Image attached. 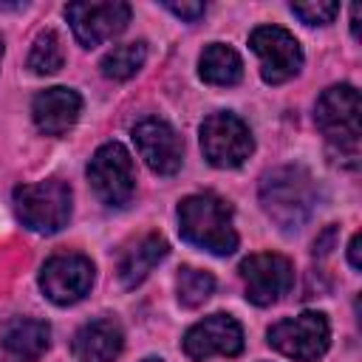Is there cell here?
<instances>
[{"mask_svg":"<svg viewBox=\"0 0 362 362\" xmlns=\"http://www.w3.org/2000/svg\"><path fill=\"white\" fill-rule=\"evenodd\" d=\"M263 212L286 232H297L317 206V184L305 167H274L260 178Z\"/></svg>","mask_w":362,"mask_h":362,"instance_id":"obj_1","label":"cell"},{"mask_svg":"<svg viewBox=\"0 0 362 362\" xmlns=\"http://www.w3.org/2000/svg\"><path fill=\"white\" fill-rule=\"evenodd\" d=\"M314 122L325 136L334 164L359 167V90L354 85L328 88L314 107Z\"/></svg>","mask_w":362,"mask_h":362,"instance_id":"obj_2","label":"cell"},{"mask_svg":"<svg viewBox=\"0 0 362 362\" xmlns=\"http://www.w3.org/2000/svg\"><path fill=\"white\" fill-rule=\"evenodd\" d=\"M178 229L187 243L212 255H232L238 249L232 206L212 192H198L178 204Z\"/></svg>","mask_w":362,"mask_h":362,"instance_id":"obj_3","label":"cell"},{"mask_svg":"<svg viewBox=\"0 0 362 362\" xmlns=\"http://www.w3.org/2000/svg\"><path fill=\"white\" fill-rule=\"evenodd\" d=\"M14 212L28 229L54 235L71 218V187L59 178L23 184L14 189Z\"/></svg>","mask_w":362,"mask_h":362,"instance_id":"obj_4","label":"cell"},{"mask_svg":"<svg viewBox=\"0 0 362 362\" xmlns=\"http://www.w3.org/2000/svg\"><path fill=\"white\" fill-rule=\"evenodd\" d=\"M331 342V325L320 311H303L269 328V345L294 362H317Z\"/></svg>","mask_w":362,"mask_h":362,"instance_id":"obj_5","label":"cell"},{"mask_svg":"<svg viewBox=\"0 0 362 362\" xmlns=\"http://www.w3.org/2000/svg\"><path fill=\"white\" fill-rule=\"evenodd\" d=\"M88 181L102 204L107 206L130 204L136 192V173H133L130 153L116 141L102 144L88 164Z\"/></svg>","mask_w":362,"mask_h":362,"instance_id":"obj_6","label":"cell"},{"mask_svg":"<svg viewBox=\"0 0 362 362\" xmlns=\"http://www.w3.org/2000/svg\"><path fill=\"white\" fill-rule=\"evenodd\" d=\"M201 150L212 167H240L255 150L252 133L235 113H212L201 124Z\"/></svg>","mask_w":362,"mask_h":362,"instance_id":"obj_7","label":"cell"},{"mask_svg":"<svg viewBox=\"0 0 362 362\" xmlns=\"http://www.w3.org/2000/svg\"><path fill=\"white\" fill-rule=\"evenodd\" d=\"M249 45L260 57V76L269 85L288 82L303 68V48H300V42L294 40V34H288L280 25H260V28H255L252 37H249Z\"/></svg>","mask_w":362,"mask_h":362,"instance_id":"obj_8","label":"cell"},{"mask_svg":"<svg viewBox=\"0 0 362 362\" xmlns=\"http://www.w3.org/2000/svg\"><path fill=\"white\" fill-rule=\"evenodd\" d=\"M65 17H68L71 31L79 40V45L96 48V45H102V42H107L116 34L124 31V25L130 23V6L122 3V0H113V3H68Z\"/></svg>","mask_w":362,"mask_h":362,"instance_id":"obj_9","label":"cell"},{"mask_svg":"<svg viewBox=\"0 0 362 362\" xmlns=\"http://www.w3.org/2000/svg\"><path fill=\"white\" fill-rule=\"evenodd\" d=\"M240 277L246 286V300L255 305H272L294 286V269L283 255H252L240 263Z\"/></svg>","mask_w":362,"mask_h":362,"instance_id":"obj_10","label":"cell"},{"mask_svg":"<svg viewBox=\"0 0 362 362\" xmlns=\"http://www.w3.org/2000/svg\"><path fill=\"white\" fill-rule=\"evenodd\" d=\"M93 286V263L82 255H54L40 272V288L57 305L82 300Z\"/></svg>","mask_w":362,"mask_h":362,"instance_id":"obj_11","label":"cell"},{"mask_svg":"<svg viewBox=\"0 0 362 362\" xmlns=\"http://www.w3.org/2000/svg\"><path fill=\"white\" fill-rule=\"evenodd\" d=\"M243 351V328L229 314H212L184 334V354L195 362L209 356H238Z\"/></svg>","mask_w":362,"mask_h":362,"instance_id":"obj_12","label":"cell"},{"mask_svg":"<svg viewBox=\"0 0 362 362\" xmlns=\"http://www.w3.org/2000/svg\"><path fill=\"white\" fill-rule=\"evenodd\" d=\"M133 141L139 147V156L144 164L158 173V175H173L178 173L184 161V144L181 136L161 119H141L133 127Z\"/></svg>","mask_w":362,"mask_h":362,"instance_id":"obj_13","label":"cell"},{"mask_svg":"<svg viewBox=\"0 0 362 362\" xmlns=\"http://www.w3.org/2000/svg\"><path fill=\"white\" fill-rule=\"evenodd\" d=\"M82 113V99L71 88H48L40 90L31 102V116L34 124L45 136H65Z\"/></svg>","mask_w":362,"mask_h":362,"instance_id":"obj_14","label":"cell"},{"mask_svg":"<svg viewBox=\"0 0 362 362\" xmlns=\"http://www.w3.org/2000/svg\"><path fill=\"white\" fill-rule=\"evenodd\" d=\"M124 337L113 320H93L85 322L71 342L76 362H113L122 354Z\"/></svg>","mask_w":362,"mask_h":362,"instance_id":"obj_15","label":"cell"},{"mask_svg":"<svg viewBox=\"0 0 362 362\" xmlns=\"http://www.w3.org/2000/svg\"><path fill=\"white\" fill-rule=\"evenodd\" d=\"M0 342H3V351L14 359V362H37L48 342H51V328L42 322V320H11L6 322L3 334H0Z\"/></svg>","mask_w":362,"mask_h":362,"instance_id":"obj_16","label":"cell"},{"mask_svg":"<svg viewBox=\"0 0 362 362\" xmlns=\"http://www.w3.org/2000/svg\"><path fill=\"white\" fill-rule=\"evenodd\" d=\"M164 257H167V240L161 235H144L130 249H124L119 260V283L124 288H136Z\"/></svg>","mask_w":362,"mask_h":362,"instance_id":"obj_17","label":"cell"},{"mask_svg":"<svg viewBox=\"0 0 362 362\" xmlns=\"http://www.w3.org/2000/svg\"><path fill=\"white\" fill-rule=\"evenodd\" d=\"M198 74L209 85H238L243 76V62L235 48L223 42H212L204 48L198 59Z\"/></svg>","mask_w":362,"mask_h":362,"instance_id":"obj_18","label":"cell"},{"mask_svg":"<svg viewBox=\"0 0 362 362\" xmlns=\"http://www.w3.org/2000/svg\"><path fill=\"white\" fill-rule=\"evenodd\" d=\"M147 59V45L144 42H124V45H116L110 48L105 57H102V74L107 79H130Z\"/></svg>","mask_w":362,"mask_h":362,"instance_id":"obj_19","label":"cell"},{"mask_svg":"<svg viewBox=\"0 0 362 362\" xmlns=\"http://www.w3.org/2000/svg\"><path fill=\"white\" fill-rule=\"evenodd\" d=\"M178 303L187 305V308H198L204 305L212 291H215V277L209 272H201V269H192V266H184L178 272Z\"/></svg>","mask_w":362,"mask_h":362,"instance_id":"obj_20","label":"cell"},{"mask_svg":"<svg viewBox=\"0 0 362 362\" xmlns=\"http://www.w3.org/2000/svg\"><path fill=\"white\" fill-rule=\"evenodd\" d=\"M62 62H65L62 40L54 31H40L28 54V68L34 74H54L62 68Z\"/></svg>","mask_w":362,"mask_h":362,"instance_id":"obj_21","label":"cell"},{"mask_svg":"<svg viewBox=\"0 0 362 362\" xmlns=\"http://www.w3.org/2000/svg\"><path fill=\"white\" fill-rule=\"evenodd\" d=\"M291 11L305 23V25H328L337 14L339 6L337 3H291Z\"/></svg>","mask_w":362,"mask_h":362,"instance_id":"obj_22","label":"cell"},{"mask_svg":"<svg viewBox=\"0 0 362 362\" xmlns=\"http://www.w3.org/2000/svg\"><path fill=\"white\" fill-rule=\"evenodd\" d=\"M164 8L173 11V14L181 17V20H187V23H195V20L204 17V11H206L204 3H164Z\"/></svg>","mask_w":362,"mask_h":362,"instance_id":"obj_23","label":"cell"},{"mask_svg":"<svg viewBox=\"0 0 362 362\" xmlns=\"http://www.w3.org/2000/svg\"><path fill=\"white\" fill-rule=\"evenodd\" d=\"M334 235H337V229L328 226V229L314 240V255H328V252H331V243H334Z\"/></svg>","mask_w":362,"mask_h":362,"instance_id":"obj_24","label":"cell"},{"mask_svg":"<svg viewBox=\"0 0 362 362\" xmlns=\"http://www.w3.org/2000/svg\"><path fill=\"white\" fill-rule=\"evenodd\" d=\"M359 243H362V238H359V232L351 238V243H348V263L354 266V269H359L362 266V260H359Z\"/></svg>","mask_w":362,"mask_h":362,"instance_id":"obj_25","label":"cell"},{"mask_svg":"<svg viewBox=\"0 0 362 362\" xmlns=\"http://www.w3.org/2000/svg\"><path fill=\"white\" fill-rule=\"evenodd\" d=\"M351 31L354 37H359V6H351Z\"/></svg>","mask_w":362,"mask_h":362,"instance_id":"obj_26","label":"cell"},{"mask_svg":"<svg viewBox=\"0 0 362 362\" xmlns=\"http://www.w3.org/2000/svg\"><path fill=\"white\" fill-rule=\"evenodd\" d=\"M11 8H20V3H0V11H11Z\"/></svg>","mask_w":362,"mask_h":362,"instance_id":"obj_27","label":"cell"},{"mask_svg":"<svg viewBox=\"0 0 362 362\" xmlns=\"http://www.w3.org/2000/svg\"><path fill=\"white\" fill-rule=\"evenodd\" d=\"M141 362H164L161 356H147V359H141Z\"/></svg>","mask_w":362,"mask_h":362,"instance_id":"obj_28","label":"cell"},{"mask_svg":"<svg viewBox=\"0 0 362 362\" xmlns=\"http://www.w3.org/2000/svg\"><path fill=\"white\" fill-rule=\"evenodd\" d=\"M0 59H3V40H0Z\"/></svg>","mask_w":362,"mask_h":362,"instance_id":"obj_29","label":"cell"}]
</instances>
